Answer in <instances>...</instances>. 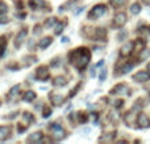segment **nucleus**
<instances>
[{"instance_id":"obj_43","label":"nucleus","mask_w":150,"mask_h":144,"mask_svg":"<svg viewBox=\"0 0 150 144\" xmlns=\"http://www.w3.org/2000/svg\"><path fill=\"white\" fill-rule=\"evenodd\" d=\"M144 3H145V4H148V5H150V0H142Z\"/></svg>"},{"instance_id":"obj_29","label":"nucleus","mask_w":150,"mask_h":144,"mask_svg":"<svg viewBox=\"0 0 150 144\" xmlns=\"http://www.w3.org/2000/svg\"><path fill=\"white\" fill-rule=\"evenodd\" d=\"M125 1H127V0H109V3H111L113 7H120V5H122Z\"/></svg>"},{"instance_id":"obj_7","label":"nucleus","mask_w":150,"mask_h":144,"mask_svg":"<svg viewBox=\"0 0 150 144\" xmlns=\"http://www.w3.org/2000/svg\"><path fill=\"white\" fill-rule=\"evenodd\" d=\"M125 22H127V15L122 12L117 13L116 16H115L113 18V25L117 26V28H121V26L125 25Z\"/></svg>"},{"instance_id":"obj_10","label":"nucleus","mask_w":150,"mask_h":144,"mask_svg":"<svg viewBox=\"0 0 150 144\" xmlns=\"http://www.w3.org/2000/svg\"><path fill=\"white\" fill-rule=\"evenodd\" d=\"M133 47H134L133 42H127V43L121 47V50H120V55H121V57H128V55L132 52Z\"/></svg>"},{"instance_id":"obj_35","label":"nucleus","mask_w":150,"mask_h":144,"mask_svg":"<svg viewBox=\"0 0 150 144\" xmlns=\"http://www.w3.org/2000/svg\"><path fill=\"white\" fill-rule=\"evenodd\" d=\"M95 70H96V66H95V67H91V70H90V76H91V77H93V76L96 75Z\"/></svg>"},{"instance_id":"obj_40","label":"nucleus","mask_w":150,"mask_h":144,"mask_svg":"<svg viewBox=\"0 0 150 144\" xmlns=\"http://www.w3.org/2000/svg\"><path fill=\"white\" fill-rule=\"evenodd\" d=\"M58 60H59V59H58V58H55V59H54V62H53V67H55V66H58V63H59V62H58Z\"/></svg>"},{"instance_id":"obj_3","label":"nucleus","mask_w":150,"mask_h":144,"mask_svg":"<svg viewBox=\"0 0 150 144\" xmlns=\"http://www.w3.org/2000/svg\"><path fill=\"white\" fill-rule=\"evenodd\" d=\"M50 129H52V131H53V139L54 140H62V139H65L66 138V131L62 129V126H59L58 123H55V124H53V126H50Z\"/></svg>"},{"instance_id":"obj_32","label":"nucleus","mask_w":150,"mask_h":144,"mask_svg":"<svg viewBox=\"0 0 150 144\" xmlns=\"http://www.w3.org/2000/svg\"><path fill=\"white\" fill-rule=\"evenodd\" d=\"M9 21V18L5 16V13H0V24H7Z\"/></svg>"},{"instance_id":"obj_24","label":"nucleus","mask_w":150,"mask_h":144,"mask_svg":"<svg viewBox=\"0 0 150 144\" xmlns=\"http://www.w3.org/2000/svg\"><path fill=\"white\" fill-rule=\"evenodd\" d=\"M54 25H57V18H55V17L47 18V20H46V22H45V28H47V29L53 28V26H54Z\"/></svg>"},{"instance_id":"obj_26","label":"nucleus","mask_w":150,"mask_h":144,"mask_svg":"<svg viewBox=\"0 0 150 144\" xmlns=\"http://www.w3.org/2000/svg\"><path fill=\"white\" fill-rule=\"evenodd\" d=\"M52 108H50V106H45L44 108V114H42V117H44V118H47V117H50L52 115Z\"/></svg>"},{"instance_id":"obj_33","label":"nucleus","mask_w":150,"mask_h":144,"mask_svg":"<svg viewBox=\"0 0 150 144\" xmlns=\"http://www.w3.org/2000/svg\"><path fill=\"white\" fill-rule=\"evenodd\" d=\"M144 46H145V42H144V41H137V42H136V50H138V51H140V50H142Z\"/></svg>"},{"instance_id":"obj_4","label":"nucleus","mask_w":150,"mask_h":144,"mask_svg":"<svg viewBox=\"0 0 150 144\" xmlns=\"http://www.w3.org/2000/svg\"><path fill=\"white\" fill-rule=\"evenodd\" d=\"M36 77L38 80H41V81H46V80H49V77H50L49 68H47L46 66H41V67H38L36 70Z\"/></svg>"},{"instance_id":"obj_14","label":"nucleus","mask_w":150,"mask_h":144,"mask_svg":"<svg viewBox=\"0 0 150 144\" xmlns=\"http://www.w3.org/2000/svg\"><path fill=\"white\" fill-rule=\"evenodd\" d=\"M53 85H54V87H58V88L66 87V85H67V80H66V77H63V76H57V77H54V80H53Z\"/></svg>"},{"instance_id":"obj_31","label":"nucleus","mask_w":150,"mask_h":144,"mask_svg":"<svg viewBox=\"0 0 150 144\" xmlns=\"http://www.w3.org/2000/svg\"><path fill=\"white\" fill-rule=\"evenodd\" d=\"M62 30H63V24H57V26H55V30H54V33L57 34V36H59V34L62 33Z\"/></svg>"},{"instance_id":"obj_6","label":"nucleus","mask_w":150,"mask_h":144,"mask_svg":"<svg viewBox=\"0 0 150 144\" xmlns=\"http://www.w3.org/2000/svg\"><path fill=\"white\" fill-rule=\"evenodd\" d=\"M150 79V72L148 71H140L136 75H133V80L137 82H145Z\"/></svg>"},{"instance_id":"obj_16","label":"nucleus","mask_w":150,"mask_h":144,"mask_svg":"<svg viewBox=\"0 0 150 144\" xmlns=\"http://www.w3.org/2000/svg\"><path fill=\"white\" fill-rule=\"evenodd\" d=\"M49 97H50V100H52V102L54 103L55 106H59L61 103L63 102V100H65V98H63L62 96H59V94H54V93H50V94H49Z\"/></svg>"},{"instance_id":"obj_9","label":"nucleus","mask_w":150,"mask_h":144,"mask_svg":"<svg viewBox=\"0 0 150 144\" xmlns=\"http://www.w3.org/2000/svg\"><path fill=\"white\" fill-rule=\"evenodd\" d=\"M42 139H44V134H42L41 131H36V132L29 135L26 142L28 143H41Z\"/></svg>"},{"instance_id":"obj_13","label":"nucleus","mask_w":150,"mask_h":144,"mask_svg":"<svg viewBox=\"0 0 150 144\" xmlns=\"http://www.w3.org/2000/svg\"><path fill=\"white\" fill-rule=\"evenodd\" d=\"M138 124H140V127H142V129L150 126V119L148 118L146 114H140V115H138Z\"/></svg>"},{"instance_id":"obj_2","label":"nucleus","mask_w":150,"mask_h":144,"mask_svg":"<svg viewBox=\"0 0 150 144\" xmlns=\"http://www.w3.org/2000/svg\"><path fill=\"white\" fill-rule=\"evenodd\" d=\"M107 12V7L104 4H98L90 10L88 13V18L90 20H96V18H100L101 16H104Z\"/></svg>"},{"instance_id":"obj_23","label":"nucleus","mask_w":150,"mask_h":144,"mask_svg":"<svg viewBox=\"0 0 150 144\" xmlns=\"http://www.w3.org/2000/svg\"><path fill=\"white\" fill-rule=\"evenodd\" d=\"M95 37L98 39L105 38V30H104L103 28H98V29H96V31H95Z\"/></svg>"},{"instance_id":"obj_28","label":"nucleus","mask_w":150,"mask_h":144,"mask_svg":"<svg viewBox=\"0 0 150 144\" xmlns=\"http://www.w3.org/2000/svg\"><path fill=\"white\" fill-rule=\"evenodd\" d=\"M105 77H107V68H103V70L100 71V75H99V81L103 82L104 80H105Z\"/></svg>"},{"instance_id":"obj_20","label":"nucleus","mask_w":150,"mask_h":144,"mask_svg":"<svg viewBox=\"0 0 150 144\" xmlns=\"http://www.w3.org/2000/svg\"><path fill=\"white\" fill-rule=\"evenodd\" d=\"M149 57H150V49H142L141 50V54H140V58H138V59H140L141 62H144V60H146Z\"/></svg>"},{"instance_id":"obj_5","label":"nucleus","mask_w":150,"mask_h":144,"mask_svg":"<svg viewBox=\"0 0 150 144\" xmlns=\"http://www.w3.org/2000/svg\"><path fill=\"white\" fill-rule=\"evenodd\" d=\"M26 36H28V29H25V28H24L23 30H21L20 33H18L17 36H16L15 42H13V45H15V47H16V49H18V47H20L21 45L24 43V41H25Z\"/></svg>"},{"instance_id":"obj_12","label":"nucleus","mask_w":150,"mask_h":144,"mask_svg":"<svg viewBox=\"0 0 150 144\" xmlns=\"http://www.w3.org/2000/svg\"><path fill=\"white\" fill-rule=\"evenodd\" d=\"M128 92H129V89H128V87L127 85H124V84L116 85V87L111 90L112 94H124V93H128ZM128 94H129V93H128Z\"/></svg>"},{"instance_id":"obj_25","label":"nucleus","mask_w":150,"mask_h":144,"mask_svg":"<svg viewBox=\"0 0 150 144\" xmlns=\"http://www.w3.org/2000/svg\"><path fill=\"white\" fill-rule=\"evenodd\" d=\"M133 67H134V64H133V63H128L127 66H124V67L121 68V73H128V72L132 70Z\"/></svg>"},{"instance_id":"obj_17","label":"nucleus","mask_w":150,"mask_h":144,"mask_svg":"<svg viewBox=\"0 0 150 144\" xmlns=\"http://www.w3.org/2000/svg\"><path fill=\"white\" fill-rule=\"evenodd\" d=\"M36 98H37L36 92H33V90H28V92L24 94L23 101H25V102H32V101H34Z\"/></svg>"},{"instance_id":"obj_1","label":"nucleus","mask_w":150,"mask_h":144,"mask_svg":"<svg viewBox=\"0 0 150 144\" xmlns=\"http://www.w3.org/2000/svg\"><path fill=\"white\" fill-rule=\"evenodd\" d=\"M69 59H70V63L76 70H83L90 63L91 52L86 47H79V49L74 50V51H71L69 54Z\"/></svg>"},{"instance_id":"obj_11","label":"nucleus","mask_w":150,"mask_h":144,"mask_svg":"<svg viewBox=\"0 0 150 144\" xmlns=\"http://www.w3.org/2000/svg\"><path fill=\"white\" fill-rule=\"evenodd\" d=\"M11 136V127L9 126H0V142H4Z\"/></svg>"},{"instance_id":"obj_34","label":"nucleus","mask_w":150,"mask_h":144,"mask_svg":"<svg viewBox=\"0 0 150 144\" xmlns=\"http://www.w3.org/2000/svg\"><path fill=\"white\" fill-rule=\"evenodd\" d=\"M127 36H128V33H127L125 30H122L121 33L119 34V41H124V39L127 38Z\"/></svg>"},{"instance_id":"obj_37","label":"nucleus","mask_w":150,"mask_h":144,"mask_svg":"<svg viewBox=\"0 0 150 144\" xmlns=\"http://www.w3.org/2000/svg\"><path fill=\"white\" fill-rule=\"evenodd\" d=\"M83 10H84V7H80L79 9H76V10H75L74 13H75V15H80V13H82Z\"/></svg>"},{"instance_id":"obj_41","label":"nucleus","mask_w":150,"mask_h":144,"mask_svg":"<svg viewBox=\"0 0 150 144\" xmlns=\"http://www.w3.org/2000/svg\"><path fill=\"white\" fill-rule=\"evenodd\" d=\"M103 64H104V60H100V62H99L98 64H96V67H101Z\"/></svg>"},{"instance_id":"obj_8","label":"nucleus","mask_w":150,"mask_h":144,"mask_svg":"<svg viewBox=\"0 0 150 144\" xmlns=\"http://www.w3.org/2000/svg\"><path fill=\"white\" fill-rule=\"evenodd\" d=\"M29 7L33 10H41L42 8H46L45 0H29Z\"/></svg>"},{"instance_id":"obj_19","label":"nucleus","mask_w":150,"mask_h":144,"mask_svg":"<svg viewBox=\"0 0 150 144\" xmlns=\"http://www.w3.org/2000/svg\"><path fill=\"white\" fill-rule=\"evenodd\" d=\"M20 92V85H13L12 88H11V90H9V94H8V97L9 98H13V97H16L17 96V93Z\"/></svg>"},{"instance_id":"obj_27","label":"nucleus","mask_w":150,"mask_h":144,"mask_svg":"<svg viewBox=\"0 0 150 144\" xmlns=\"http://www.w3.org/2000/svg\"><path fill=\"white\" fill-rule=\"evenodd\" d=\"M0 57H3V54H4V50H5V45H7V41H5V38H1L0 39Z\"/></svg>"},{"instance_id":"obj_44","label":"nucleus","mask_w":150,"mask_h":144,"mask_svg":"<svg viewBox=\"0 0 150 144\" xmlns=\"http://www.w3.org/2000/svg\"><path fill=\"white\" fill-rule=\"evenodd\" d=\"M148 68H149V70H150V63H149V66H148Z\"/></svg>"},{"instance_id":"obj_38","label":"nucleus","mask_w":150,"mask_h":144,"mask_svg":"<svg viewBox=\"0 0 150 144\" xmlns=\"http://www.w3.org/2000/svg\"><path fill=\"white\" fill-rule=\"evenodd\" d=\"M115 106H116V108H120V106H122V101L121 100H117V101H115Z\"/></svg>"},{"instance_id":"obj_30","label":"nucleus","mask_w":150,"mask_h":144,"mask_svg":"<svg viewBox=\"0 0 150 144\" xmlns=\"http://www.w3.org/2000/svg\"><path fill=\"white\" fill-rule=\"evenodd\" d=\"M8 12V5L4 1H0V13H7Z\"/></svg>"},{"instance_id":"obj_18","label":"nucleus","mask_w":150,"mask_h":144,"mask_svg":"<svg viewBox=\"0 0 150 144\" xmlns=\"http://www.w3.org/2000/svg\"><path fill=\"white\" fill-rule=\"evenodd\" d=\"M23 118L24 121L26 122V126H29V124H33L34 122H36V119H34V115L30 113H28V111H24L23 113Z\"/></svg>"},{"instance_id":"obj_15","label":"nucleus","mask_w":150,"mask_h":144,"mask_svg":"<svg viewBox=\"0 0 150 144\" xmlns=\"http://www.w3.org/2000/svg\"><path fill=\"white\" fill-rule=\"evenodd\" d=\"M52 43H53V38H52V37H45V38H42L41 41H40L38 46H40V49H41V50H45V49H47V47H49Z\"/></svg>"},{"instance_id":"obj_36","label":"nucleus","mask_w":150,"mask_h":144,"mask_svg":"<svg viewBox=\"0 0 150 144\" xmlns=\"http://www.w3.org/2000/svg\"><path fill=\"white\" fill-rule=\"evenodd\" d=\"M17 115H18V111H15L12 115H8V117H5V118H7V119H13V118H16Z\"/></svg>"},{"instance_id":"obj_42","label":"nucleus","mask_w":150,"mask_h":144,"mask_svg":"<svg viewBox=\"0 0 150 144\" xmlns=\"http://www.w3.org/2000/svg\"><path fill=\"white\" fill-rule=\"evenodd\" d=\"M40 33V26H36V30H34V34H38Z\"/></svg>"},{"instance_id":"obj_45","label":"nucleus","mask_w":150,"mask_h":144,"mask_svg":"<svg viewBox=\"0 0 150 144\" xmlns=\"http://www.w3.org/2000/svg\"><path fill=\"white\" fill-rule=\"evenodd\" d=\"M0 105H1V101H0Z\"/></svg>"},{"instance_id":"obj_39","label":"nucleus","mask_w":150,"mask_h":144,"mask_svg":"<svg viewBox=\"0 0 150 144\" xmlns=\"http://www.w3.org/2000/svg\"><path fill=\"white\" fill-rule=\"evenodd\" d=\"M69 41H70V38H69V37H62V39H61V42H63V43H67Z\"/></svg>"},{"instance_id":"obj_22","label":"nucleus","mask_w":150,"mask_h":144,"mask_svg":"<svg viewBox=\"0 0 150 144\" xmlns=\"http://www.w3.org/2000/svg\"><path fill=\"white\" fill-rule=\"evenodd\" d=\"M24 66H30V64H33V63H36L37 62V58L36 57H24Z\"/></svg>"},{"instance_id":"obj_21","label":"nucleus","mask_w":150,"mask_h":144,"mask_svg":"<svg viewBox=\"0 0 150 144\" xmlns=\"http://www.w3.org/2000/svg\"><path fill=\"white\" fill-rule=\"evenodd\" d=\"M140 12H141V4L134 3V4L130 5V13H132V15H138Z\"/></svg>"}]
</instances>
